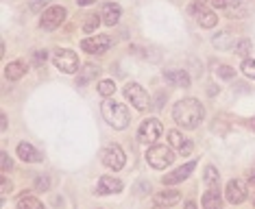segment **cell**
<instances>
[{
	"mask_svg": "<svg viewBox=\"0 0 255 209\" xmlns=\"http://www.w3.org/2000/svg\"><path fill=\"white\" fill-rule=\"evenodd\" d=\"M120 4H116V2H107L105 7H103V22H105L107 26H114V24H118V20H120Z\"/></svg>",
	"mask_w": 255,
	"mask_h": 209,
	"instance_id": "cell-18",
	"label": "cell"
},
{
	"mask_svg": "<svg viewBox=\"0 0 255 209\" xmlns=\"http://www.w3.org/2000/svg\"><path fill=\"white\" fill-rule=\"evenodd\" d=\"M242 72H245L249 79H255V59H245V63H242Z\"/></svg>",
	"mask_w": 255,
	"mask_h": 209,
	"instance_id": "cell-27",
	"label": "cell"
},
{
	"mask_svg": "<svg viewBox=\"0 0 255 209\" xmlns=\"http://www.w3.org/2000/svg\"><path fill=\"white\" fill-rule=\"evenodd\" d=\"M46 57H48L46 50H37L35 55H33V66H42V63L46 61Z\"/></svg>",
	"mask_w": 255,
	"mask_h": 209,
	"instance_id": "cell-31",
	"label": "cell"
},
{
	"mask_svg": "<svg viewBox=\"0 0 255 209\" xmlns=\"http://www.w3.org/2000/svg\"><path fill=\"white\" fill-rule=\"evenodd\" d=\"M114 92H116L114 81L105 79V81H101V83H98V94H101V96H112Z\"/></svg>",
	"mask_w": 255,
	"mask_h": 209,
	"instance_id": "cell-24",
	"label": "cell"
},
{
	"mask_svg": "<svg viewBox=\"0 0 255 209\" xmlns=\"http://www.w3.org/2000/svg\"><path fill=\"white\" fill-rule=\"evenodd\" d=\"M249 50H251V42H249V39H240V42H238V46H236V52H238L240 57H247Z\"/></svg>",
	"mask_w": 255,
	"mask_h": 209,
	"instance_id": "cell-29",
	"label": "cell"
},
{
	"mask_svg": "<svg viewBox=\"0 0 255 209\" xmlns=\"http://www.w3.org/2000/svg\"><path fill=\"white\" fill-rule=\"evenodd\" d=\"M146 159L148 164L155 168V170H164L175 161V148H168V146H161V144H155V146L148 148L146 153Z\"/></svg>",
	"mask_w": 255,
	"mask_h": 209,
	"instance_id": "cell-3",
	"label": "cell"
},
{
	"mask_svg": "<svg viewBox=\"0 0 255 209\" xmlns=\"http://www.w3.org/2000/svg\"><path fill=\"white\" fill-rule=\"evenodd\" d=\"M214 44H216L218 48H229V46H231V37H229V33H218L216 37H214Z\"/></svg>",
	"mask_w": 255,
	"mask_h": 209,
	"instance_id": "cell-26",
	"label": "cell"
},
{
	"mask_svg": "<svg viewBox=\"0 0 255 209\" xmlns=\"http://www.w3.org/2000/svg\"><path fill=\"white\" fill-rule=\"evenodd\" d=\"M109 44H112V39H109L107 35H94V37L83 39L81 48L85 52H92V55H101V52H105L109 48Z\"/></svg>",
	"mask_w": 255,
	"mask_h": 209,
	"instance_id": "cell-11",
	"label": "cell"
},
{
	"mask_svg": "<svg viewBox=\"0 0 255 209\" xmlns=\"http://www.w3.org/2000/svg\"><path fill=\"white\" fill-rule=\"evenodd\" d=\"M249 126H251V129H255V118L249 120Z\"/></svg>",
	"mask_w": 255,
	"mask_h": 209,
	"instance_id": "cell-40",
	"label": "cell"
},
{
	"mask_svg": "<svg viewBox=\"0 0 255 209\" xmlns=\"http://www.w3.org/2000/svg\"><path fill=\"white\" fill-rule=\"evenodd\" d=\"M26 74V63L24 61H13L9 63L7 70H4V77H7L9 81H18Z\"/></svg>",
	"mask_w": 255,
	"mask_h": 209,
	"instance_id": "cell-20",
	"label": "cell"
},
{
	"mask_svg": "<svg viewBox=\"0 0 255 209\" xmlns=\"http://www.w3.org/2000/svg\"><path fill=\"white\" fill-rule=\"evenodd\" d=\"M168 144H170L172 148H177L181 155H188L190 150H192V142H188L179 131H168Z\"/></svg>",
	"mask_w": 255,
	"mask_h": 209,
	"instance_id": "cell-13",
	"label": "cell"
},
{
	"mask_svg": "<svg viewBox=\"0 0 255 209\" xmlns=\"http://www.w3.org/2000/svg\"><path fill=\"white\" fill-rule=\"evenodd\" d=\"M194 168H196V161H190V164H185L181 168H177V170H172V174H166L161 181H164V185H177V183L185 181V179L192 174Z\"/></svg>",
	"mask_w": 255,
	"mask_h": 209,
	"instance_id": "cell-12",
	"label": "cell"
},
{
	"mask_svg": "<svg viewBox=\"0 0 255 209\" xmlns=\"http://www.w3.org/2000/svg\"><path fill=\"white\" fill-rule=\"evenodd\" d=\"M185 209H196V205H194L192 201H188V203H185Z\"/></svg>",
	"mask_w": 255,
	"mask_h": 209,
	"instance_id": "cell-39",
	"label": "cell"
},
{
	"mask_svg": "<svg viewBox=\"0 0 255 209\" xmlns=\"http://www.w3.org/2000/svg\"><path fill=\"white\" fill-rule=\"evenodd\" d=\"M18 157L22 161H28V164H31V161H35V164H37V161H42V155H39L28 142H22L18 146Z\"/></svg>",
	"mask_w": 255,
	"mask_h": 209,
	"instance_id": "cell-19",
	"label": "cell"
},
{
	"mask_svg": "<svg viewBox=\"0 0 255 209\" xmlns=\"http://www.w3.org/2000/svg\"><path fill=\"white\" fill-rule=\"evenodd\" d=\"M9 168H11V159H9L7 153H2V172H7Z\"/></svg>",
	"mask_w": 255,
	"mask_h": 209,
	"instance_id": "cell-34",
	"label": "cell"
},
{
	"mask_svg": "<svg viewBox=\"0 0 255 209\" xmlns=\"http://www.w3.org/2000/svg\"><path fill=\"white\" fill-rule=\"evenodd\" d=\"M101 111H103L105 122H109L114 129H127V124H129V111H127L125 104H120L116 101H105Z\"/></svg>",
	"mask_w": 255,
	"mask_h": 209,
	"instance_id": "cell-2",
	"label": "cell"
},
{
	"mask_svg": "<svg viewBox=\"0 0 255 209\" xmlns=\"http://www.w3.org/2000/svg\"><path fill=\"white\" fill-rule=\"evenodd\" d=\"M218 181H220V179H218V170L214 166H207L205 168V183H210L212 188H218Z\"/></svg>",
	"mask_w": 255,
	"mask_h": 209,
	"instance_id": "cell-23",
	"label": "cell"
},
{
	"mask_svg": "<svg viewBox=\"0 0 255 209\" xmlns=\"http://www.w3.org/2000/svg\"><path fill=\"white\" fill-rule=\"evenodd\" d=\"M18 209H44V205L35 199V196L24 194V196H20V201H18Z\"/></svg>",
	"mask_w": 255,
	"mask_h": 209,
	"instance_id": "cell-22",
	"label": "cell"
},
{
	"mask_svg": "<svg viewBox=\"0 0 255 209\" xmlns=\"http://www.w3.org/2000/svg\"><path fill=\"white\" fill-rule=\"evenodd\" d=\"M98 72H101V70H98L96 66H85V68H83V72L79 74L77 83H79V85H88L92 79H96V77H98Z\"/></svg>",
	"mask_w": 255,
	"mask_h": 209,
	"instance_id": "cell-21",
	"label": "cell"
},
{
	"mask_svg": "<svg viewBox=\"0 0 255 209\" xmlns=\"http://www.w3.org/2000/svg\"><path fill=\"white\" fill-rule=\"evenodd\" d=\"M125 96L129 98V103L135 109H146L148 107V94L144 92V87H140L137 83H129L125 87Z\"/></svg>",
	"mask_w": 255,
	"mask_h": 209,
	"instance_id": "cell-9",
	"label": "cell"
},
{
	"mask_svg": "<svg viewBox=\"0 0 255 209\" xmlns=\"http://www.w3.org/2000/svg\"><path fill=\"white\" fill-rule=\"evenodd\" d=\"M181 194L177 190H164V192H157L155 194V205L157 207H172L175 203H179Z\"/></svg>",
	"mask_w": 255,
	"mask_h": 209,
	"instance_id": "cell-17",
	"label": "cell"
},
{
	"mask_svg": "<svg viewBox=\"0 0 255 209\" xmlns=\"http://www.w3.org/2000/svg\"><path fill=\"white\" fill-rule=\"evenodd\" d=\"M63 17H66V9H63V7H48L42 13L39 26H42L44 31H55V28L63 22Z\"/></svg>",
	"mask_w": 255,
	"mask_h": 209,
	"instance_id": "cell-8",
	"label": "cell"
},
{
	"mask_svg": "<svg viewBox=\"0 0 255 209\" xmlns=\"http://www.w3.org/2000/svg\"><path fill=\"white\" fill-rule=\"evenodd\" d=\"M53 63L57 70H61V72L66 74H74L79 70V57L77 52L68 50V48H57L53 50Z\"/></svg>",
	"mask_w": 255,
	"mask_h": 209,
	"instance_id": "cell-4",
	"label": "cell"
},
{
	"mask_svg": "<svg viewBox=\"0 0 255 209\" xmlns=\"http://www.w3.org/2000/svg\"><path fill=\"white\" fill-rule=\"evenodd\" d=\"M225 196H227L229 203H234V205H240V203L247 201V183H242L240 179H234V181L227 183V188H225Z\"/></svg>",
	"mask_w": 255,
	"mask_h": 209,
	"instance_id": "cell-10",
	"label": "cell"
},
{
	"mask_svg": "<svg viewBox=\"0 0 255 209\" xmlns=\"http://www.w3.org/2000/svg\"><path fill=\"white\" fill-rule=\"evenodd\" d=\"M50 188V177H46V174H42V177L35 179V190L37 192H46Z\"/></svg>",
	"mask_w": 255,
	"mask_h": 209,
	"instance_id": "cell-28",
	"label": "cell"
},
{
	"mask_svg": "<svg viewBox=\"0 0 255 209\" xmlns=\"http://www.w3.org/2000/svg\"><path fill=\"white\" fill-rule=\"evenodd\" d=\"M161 122L157 118H148V120H144L142 122V126H140V131H137V139L144 144H153L155 139H159L161 135Z\"/></svg>",
	"mask_w": 255,
	"mask_h": 209,
	"instance_id": "cell-6",
	"label": "cell"
},
{
	"mask_svg": "<svg viewBox=\"0 0 255 209\" xmlns=\"http://www.w3.org/2000/svg\"><path fill=\"white\" fill-rule=\"evenodd\" d=\"M98 24H101V17L98 15H88V20L83 22V31L85 33H92V31H96Z\"/></svg>",
	"mask_w": 255,
	"mask_h": 209,
	"instance_id": "cell-25",
	"label": "cell"
},
{
	"mask_svg": "<svg viewBox=\"0 0 255 209\" xmlns=\"http://www.w3.org/2000/svg\"><path fill=\"white\" fill-rule=\"evenodd\" d=\"M212 4L216 9H227L229 7V0H212Z\"/></svg>",
	"mask_w": 255,
	"mask_h": 209,
	"instance_id": "cell-33",
	"label": "cell"
},
{
	"mask_svg": "<svg viewBox=\"0 0 255 209\" xmlns=\"http://www.w3.org/2000/svg\"><path fill=\"white\" fill-rule=\"evenodd\" d=\"M166 83L175 85V87H188L190 85V74L185 70H166L164 72Z\"/></svg>",
	"mask_w": 255,
	"mask_h": 209,
	"instance_id": "cell-14",
	"label": "cell"
},
{
	"mask_svg": "<svg viewBox=\"0 0 255 209\" xmlns=\"http://www.w3.org/2000/svg\"><path fill=\"white\" fill-rule=\"evenodd\" d=\"M218 77L220 79H234L236 77V70L229 68V66H220L218 68Z\"/></svg>",
	"mask_w": 255,
	"mask_h": 209,
	"instance_id": "cell-30",
	"label": "cell"
},
{
	"mask_svg": "<svg viewBox=\"0 0 255 209\" xmlns=\"http://www.w3.org/2000/svg\"><path fill=\"white\" fill-rule=\"evenodd\" d=\"M46 4H48V0H31V2H28V9H31V11H39L42 7H46Z\"/></svg>",
	"mask_w": 255,
	"mask_h": 209,
	"instance_id": "cell-32",
	"label": "cell"
},
{
	"mask_svg": "<svg viewBox=\"0 0 255 209\" xmlns=\"http://www.w3.org/2000/svg\"><path fill=\"white\" fill-rule=\"evenodd\" d=\"M203 209H223V194L218 188H210L203 194Z\"/></svg>",
	"mask_w": 255,
	"mask_h": 209,
	"instance_id": "cell-16",
	"label": "cell"
},
{
	"mask_svg": "<svg viewBox=\"0 0 255 209\" xmlns=\"http://www.w3.org/2000/svg\"><path fill=\"white\" fill-rule=\"evenodd\" d=\"M172 118L183 129H196L203 122V118H205V109H203V104L196 98H185V101H179L175 104Z\"/></svg>",
	"mask_w": 255,
	"mask_h": 209,
	"instance_id": "cell-1",
	"label": "cell"
},
{
	"mask_svg": "<svg viewBox=\"0 0 255 209\" xmlns=\"http://www.w3.org/2000/svg\"><path fill=\"white\" fill-rule=\"evenodd\" d=\"M190 13H192V15L196 17V20H199V24H201V26H205V28L216 26V22H218L216 13L207 9L205 0H194V2L190 4Z\"/></svg>",
	"mask_w": 255,
	"mask_h": 209,
	"instance_id": "cell-5",
	"label": "cell"
},
{
	"mask_svg": "<svg viewBox=\"0 0 255 209\" xmlns=\"http://www.w3.org/2000/svg\"><path fill=\"white\" fill-rule=\"evenodd\" d=\"M127 157H125V150L118 146V144H109V146L103 150V164L112 170H120L125 166Z\"/></svg>",
	"mask_w": 255,
	"mask_h": 209,
	"instance_id": "cell-7",
	"label": "cell"
},
{
	"mask_svg": "<svg viewBox=\"0 0 255 209\" xmlns=\"http://www.w3.org/2000/svg\"><path fill=\"white\" fill-rule=\"evenodd\" d=\"M123 190V181L114 177H101L98 179V192L96 194H116Z\"/></svg>",
	"mask_w": 255,
	"mask_h": 209,
	"instance_id": "cell-15",
	"label": "cell"
},
{
	"mask_svg": "<svg viewBox=\"0 0 255 209\" xmlns=\"http://www.w3.org/2000/svg\"><path fill=\"white\" fill-rule=\"evenodd\" d=\"M135 192H140V194H146V192H148V183H140V185L135 183Z\"/></svg>",
	"mask_w": 255,
	"mask_h": 209,
	"instance_id": "cell-36",
	"label": "cell"
},
{
	"mask_svg": "<svg viewBox=\"0 0 255 209\" xmlns=\"http://www.w3.org/2000/svg\"><path fill=\"white\" fill-rule=\"evenodd\" d=\"M77 2L81 4V7H85V4H92V2H96V0H77Z\"/></svg>",
	"mask_w": 255,
	"mask_h": 209,
	"instance_id": "cell-37",
	"label": "cell"
},
{
	"mask_svg": "<svg viewBox=\"0 0 255 209\" xmlns=\"http://www.w3.org/2000/svg\"><path fill=\"white\" fill-rule=\"evenodd\" d=\"M253 205H255V201H253Z\"/></svg>",
	"mask_w": 255,
	"mask_h": 209,
	"instance_id": "cell-41",
	"label": "cell"
},
{
	"mask_svg": "<svg viewBox=\"0 0 255 209\" xmlns=\"http://www.w3.org/2000/svg\"><path fill=\"white\" fill-rule=\"evenodd\" d=\"M9 190H11L9 179H7V177H2V194H9Z\"/></svg>",
	"mask_w": 255,
	"mask_h": 209,
	"instance_id": "cell-35",
	"label": "cell"
},
{
	"mask_svg": "<svg viewBox=\"0 0 255 209\" xmlns=\"http://www.w3.org/2000/svg\"><path fill=\"white\" fill-rule=\"evenodd\" d=\"M249 185H253V188H255V172L249 174Z\"/></svg>",
	"mask_w": 255,
	"mask_h": 209,
	"instance_id": "cell-38",
	"label": "cell"
}]
</instances>
